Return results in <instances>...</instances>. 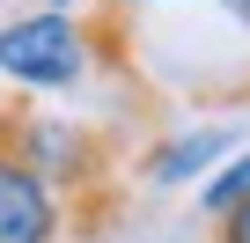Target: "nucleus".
<instances>
[{
	"label": "nucleus",
	"mask_w": 250,
	"mask_h": 243,
	"mask_svg": "<svg viewBox=\"0 0 250 243\" xmlns=\"http://www.w3.org/2000/svg\"><path fill=\"white\" fill-rule=\"evenodd\" d=\"M59 236H66V206L30 170V155L15 148L8 110H0V243H59Z\"/></svg>",
	"instance_id": "nucleus-2"
},
{
	"label": "nucleus",
	"mask_w": 250,
	"mask_h": 243,
	"mask_svg": "<svg viewBox=\"0 0 250 243\" xmlns=\"http://www.w3.org/2000/svg\"><path fill=\"white\" fill-rule=\"evenodd\" d=\"M221 8H228V15L243 22V30H250V0H221Z\"/></svg>",
	"instance_id": "nucleus-6"
},
{
	"label": "nucleus",
	"mask_w": 250,
	"mask_h": 243,
	"mask_svg": "<svg viewBox=\"0 0 250 243\" xmlns=\"http://www.w3.org/2000/svg\"><path fill=\"white\" fill-rule=\"evenodd\" d=\"M88 59H96L88 30L66 8H44V15H22V22L0 30V74L22 81V88H74L88 74Z\"/></svg>",
	"instance_id": "nucleus-1"
},
{
	"label": "nucleus",
	"mask_w": 250,
	"mask_h": 243,
	"mask_svg": "<svg viewBox=\"0 0 250 243\" xmlns=\"http://www.w3.org/2000/svg\"><path fill=\"white\" fill-rule=\"evenodd\" d=\"M103 8H147V0H103Z\"/></svg>",
	"instance_id": "nucleus-7"
},
{
	"label": "nucleus",
	"mask_w": 250,
	"mask_h": 243,
	"mask_svg": "<svg viewBox=\"0 0 250 243\" xmlns=\"http://www.w3.org/2000/svg\"><path fill=\"white\" fill-rule=\"evenodd\" d=\"M235 199H250V155H243V162H228V170L206 184V214H221V206H235Z\"/></svg>",
	"instance_id": "nucleus-4"
},
{
	"label": "nucleus",
	"mask_w": 250,
	"mask_h": 243,
	"mask_svg": "<svg viewBox=\"0 0 250 243\" xmlns=\"http://www.w3.org/2000/svg\"><path fill=\"white\" fill-rule=\"evenodd\" d=\"M206 243H250V199L221 206V214H213V236H206Z\"/></svg>",
	"instance_id": "nucleus-5"
},
{
	"label": "nucleus",
	"mask_w": 250,
	"mask_h": 243,
	"mask_svg": "<svg viewBox=\"0 0 250 243\" xmlns=\"http://www.w3.org/2000/svg\"><path fill=\"white\" fill-rule=\"evenodd\" d=\"M52 8H66V0H52Z\"/></svg>",
	"instance_id": "nucleus-8"
},
{
	"label": "nucleus",
	"mask_w": 250,
	"mask_h": 243,
	"mask_svg": "<svg viewBox=\"0 0 250 243\" xmlns=\"http://www.w3.org/2000/svg\"><path fill=\"white\" fill-rule=\"evenodd\" d=\"M221 148H228V133H221V126H206V133H184V140L155 148V155H147L140 170H147L155 184H184V177H199V170H206V162H213Z\"/></svg>",
	"instance_id": "nucleus-3"
}]
</instances>
